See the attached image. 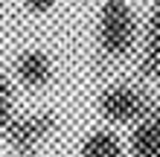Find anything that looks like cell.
<instances>
[{
  "label": "cell",
  "instance_id": "1",
  "mask_svg": "<svg viewBox=\"0 0 160 157\" xmlns=\"http://www.w3.org/2000/svg\"><path fill=\"white\" fill-rule=\"evenodd\" d=\"M137 29H134V15L125 0H105L99 12V44L108 55H128L134 47Z\"/></svg>",
  "mask_w": 160,
  "mask_h": 157
},
{
  "label": "cell",
  "instance_id": "2",
  "mask_svg": "<svg viewBox=\"0 0 160 157\" xmlns=\"http://www.w3.org/2000/svg\"><path fill=\"white\" fill-rule=\"evenodd\" d=\"M99 110L111 122H134V119H143L146 114H152L154 105L143 90L128 87V85H114L102 93Z\"/></svg>",
  "mask_w": 160,
  "mask_h": 157
},
{
  "label": "cell",
  "instance_id": "3",
  "mask_svg": "<svg viewBox=\"0 0 160 157\" xmlns=\"http://www.w3.org/2000/svg\"><path fill=\"white\" fill-rule=\"evenodd\" d=\"M52 128H55L52 114H32V116H23V119H9V125L3 131L18 151H32L41 140H47L52 134Z\"/></svg>",
  "mask_w": 160,
  "mask_h": 157
},
{
  "label": "cell",
  "instance_id": "4",
  "mask_svg": "<svg viewBox=\"0 0 160 157\" xmlns=\"http://www.w3.org/2000/svg\"><path fill=\"white\" fill-rule=\"evenodd\" d=\"M131 157H160V110L140 119V125L131 134Z\"/></svg>",
  "mask_w": 160,
  "mask_h": 157
},
{
  "label": "cell",
  "instance_id": "5",
  "mask_svg": "<svg viewBox=\"0 0 160 157\" xmlns=\"http://www.w3.org/2000/svg\"><path fill=\"white\" fill-rule=\"evenodd\" d=\"M140 73L146 79H160V0L154 3L152 17H148L143 58H140Z\"/></svg>",
  "mask_w": 160,
  "mask_h": 157
},
{
  "label": "cell",
  "instance_id": "6",
  "mask_svg": "<svg viewBox=\"0 0 160 157\" xmlns=\"http://www.w3.org/2000/svg\"><path fill=\"white\" fill-rule=\"evenodd\" d=\"M52 76V64L50 58H47L44 52H23L21 58H18V79L23 81V85H29V87H41L47 85Z\"/></svg>",
  "mask_w": 160,
  "mask_h": 157
},
{
  "label": "cell",
  "instance_id": "7",
  "mask_svg": "<svg viewBox=\"0 0 160 157\" xmlns=\"http://www.w3.org/2000/svg\"><path fill=\"white\" fill-rule=\"evenodd\" d=\"M82 157H122V145L111 131H93L82 143Z\"/></svg>",
  "mask_w": 160,
  "mask_h": 157
},
{
  "label": "cell",
  "instance_id": "8",
  "mask_svg": "<svg viewBox=\"0 0 160 157\" xmlns=\"http://www.w3.org/2000/svg\"><path fill=\"white\" fill-rule=\"evenodd\" d=\"M12 119V85L0 76V131L9 125Z\"/></svg>",
  "mask_w": 160,
  "mask_h": 157
},
{
  "label": "cell",
  "instance_id": "9",
  "mask_svg": "<svg viewBox=\"0 0 160 157\" xmlns=\"http://www.w3.org/2000/svg\"><path fill=\"white\" fill-rule=\"evenodd\" d=\"M26 6L32 9V12H47V9H52L55 6V0H23Z\"/></svg>",
  "mask_w": 160,
  "mask_h": 157
}]
</instances>
